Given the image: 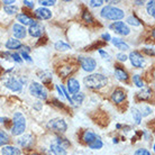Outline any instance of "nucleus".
<instances>
[{
  "label": "nucleus",
  "instance_id": "obj_3",
  "mask_svg": "<svg viewBox=\"0 0 155 155\" xmlns=\"http://www.w3.org/2000/svg\"><path fill=\"white\" fill-rule=\"evenodd\" d=\"M101 17H104L108 20H120L125 17V12L123 9L117 7H113V6H106L102 8V10L100 12Z\"/></svg>",
  "mask_w": 155,
  "mask_h": 155
},
{
  "label": "nucleus",
  "instance_id": "obj_4",
  "mask_svg": "<svg viewBox=\"0 0 155 155\" xmlns=\"http://www.w3.org/2000/svg\"><path fill=\"white\" fill-rule=\"evenodd\" d=\"M29 92L33 97L37 99H41V100L47 99V90L44 88V85H42L38 82H31V84L29 85Z\"/></svg>",
  "mask_w": 155,
  "mask_h": 155
},
{
  "label": "nucleus",
  "instance_id": "obj_21",
  "mask_svg": "<svg viewBox=\"0 0 155 155\" xmlns=\"http://www.w3.org/2000/svg\"><path fill=\"white\" fill-rule=\"evenodd\" d=\"M111 42H113V44L116 46V48H118V50H120V51H126L129 48L127 43H125L121 38L114 37V38H111Z\"/></svg>",
  "mask_w": 155,
  "mask_h": 155
},
{
  "label": "nucleus",
  "instance_id": "obj_49",
  "mask_svg": "<svg viewBox=\"0 0 155 155\" xmlns=\"http://www.w3.org/2000/svg\"><path fill=\"white\" fill-rule=\"evenodd\" d=\"M31 155H41V154H36V153H34V154H31Z\"/></svg>",
  "mask_w": 155,
  "mask_h": 155
},
{
  "label": "nucleus",
  "instance_id": "obj_12",
  "mask_svg": "<svg viewBox=\"0 0 155 155\" xmlns=\"http://www.w3.org/2000/svg\"><path fill=\"white\" fill-rule=\"evenodd\" d=\"M12 33H14V36H15L16 38L18 39H23L26 37L27 35V31H26V28L24 27L23 25H20V24H14V26H12Z\"/></svg>",
  "mask_w": 155,
  "mask_h": 155
},
{
  "label": "nucleus",
  "instance_id": "obj_6",
  "mask_svg": "<svg viewBox=\"0 0 155 155\" xmlns=\"http://www.w3.org/2000/svg\"><path fill=\"white\" fill-rule=\"evenodd\" d=\"M79 62H80L82 70H84L85 72H92L97 68L96 60L89 56H79Z\"/></svg>",
  "mask_w": 155,
  "mask_h": 155
},
{
  "label": "nucleus",
  "instance_id": "obj_13",
  "mask_svg": "<svg viewBox=\"0 0 155 155\" xmlns=\"http://www.w3.org/2000/svg\"><path fill=\"white\" fill-rule=\"evenodd\" d=\"M35 16L38 19L47 20L52 18V12L45 7H41V8H37L35 10Z\"/></svg>",
  "mask_w": 155,
  "mask_h": 155
},
{
  "label": "nucleus",
  "instance_id": "obj_38",
  "mask_svg": "<svg viewBox=\"0 0 155 155\" xmlns=\"http://www.w3.org/2000/svg\"><path fill=\"white\" fill-rule=\"evenodd\" d=\"M151 113H152V109L150 108V107H147V106H142V111H140L142 117L147 116V115H150Z\"/></svg>",
  "mask_w": 155,
  "mask_h": 155
},
{
  "label": "nucleus",
  "instance_id": "obj_44",
  "mask_svg": "<svg viewBox=\"0 0 155 155\" xmlns=\"http://www.w3.org/2000/svg\"><path fill=\"white\" fill-rule=\"evenodd\" d=\"M24 5L29 8H34V2H33V1H26V0H25V1H24Z\"/></svg>",
  "mask_w": 155,
  "mask_h": 155
},
{
  "label": "nucleus",
  "instance_id": "obj_39",
  "mask_svg": "<svg viewBox=\"0 0 155 155\" xmlns=\"http://www.w3.org/2000/svg\"><path fill=\"white\" fill-rule=\"evenodd\" d=\"M10 55V56H12V60H14V61H15V62H17V63H21L23 62V58H20V55L18 54V53H12V54H9Z\"/></svg>",
  "mask_w": 155,
  "mask_h": 155
},
{
  "label": "nucleus",
  "instance_id": "obj_2",
  "mask_svg": "<svg viewBox=\"0 0 155 155\" xmlns=\"http://www.w3.org/2000/svg\"><path fill=\"white\" fill-rule=\"evenodd\" d=\"M26 129V118L23 114L17 111L14 114L12 117V134L14 136L21 135Z\"/></svg>",
  "mask_w": 155,
  "mask_h": 155
},
{
  "label": "nucleus",
  "instance_id": "obj_9",
  "mask_svg": "<svg viewBox=\"0 0 155 155\" xmlns=\"http://www.w3.org/2000/svg\"><path fill=\"white\" fill-rule=\"evenodd\" d=\"M128 58L130 60V63H132L133 66L138 68V69L144 66L145 60H144L143 55L140 54L138 51H133V52H130V54L128 55Z\"/></svg>",
  "mask_w": 155,
  "mask_h": 155
},
{
  "label": "nucleus",
  "instance_id": "obj_1",
  "mask_svg": "<svg viewBox=\"0 0 155 155\" xmlns=\"http://www.w3.org/2000/svg\"><path fill=\"white\" fill-rule=\"evenodd\" d=\"M83 82L87 85V88L98 90L104 88L108 83V78L102 73H92L90 75H87L83 79Z\"/></svg>",
  "mask_w": 155,
  "mask_h": 155
},
{
  "label": "nucleus",
  "instance_id": "obj_34",
  "mask_svg": "<svg viewBox=\"0 0 155 155\" xmlns=\"http://www.w3.org/2000/svg\"><path fill=\"white\" fill-rule=\"evenodd\" d=\"M82 19L84 20V21H87V23H92L93 21V17L92 15L90 14L89 12H83V15H82Z\"/></svg>",
  "mask_w": 155,
  "mask_h": 155
},
{
  "label": "nucleus",
  "instance_id": "obj_14",
  "mask_svg": "<svg viewBox=\"0 0 155 155\" xmlns=\"http://www.w3.org/2000/svg\"><path fill=\"white\" fill-rule=\"evenodd\" d=\"M68 92L72 93V94L80 92V83L75 78H70L68 80Z\"/></svg>",
  "mask_w": 155,
  "mask_h": 155
},
{
  "label": "nucleus",
  "instance_id": "obj_29",
  "mask_svg": "<svg viewBox=\"0 0 155 155\" xmlns=\"http://www.w3.org/2000/svg\"><path fill=\"white\" fill-rule=\"evenodd\" d=\"M55 48L58 51H68V50H70L71 46L69 44L62 42V41H58V42L55 43Z\"/></svg>",
  "mask_w": 155,
  "mask_h": 155
},
{
  "label": "nucleus",
  "instance_id": "obj_32",
  "mask_svg": "<svg viewBox=\"0 0 155 155\" xmlns=\"http://www.w3.org/2000/svg\"><path fill=\"white\" fill-rule=\"evenodd\" d=\"M127 24H129V25H132V26H140V20L136 17V16L132 15L129 16L127 18Z\"/></svg>",
  "mask_w": 155,
  "mask_h": 155
},
{
  "label": "nucleus",
  "instance_id": "obj_30",
  "mask_svg": "<svg viewBox=\"0 0 155 155\" xmlns=\"http://www.w3.org/2000/svg\"><path fill=\"white\" fill-rule=\"evenodd\" d=\"M56 144H58L60 146H62L63 148H66V147H69L71 144L70 142L66 140L65 137H56V142H55Z\"/></svg>",
  "mask_w": 155,
  "mask_h": 155
},
{
  "label": "nucleus",
  "instance_id": "obj_28",
  "mask_svg": "<svg viewBox=\"0 0 155 155\" xmlns=\"http://www.w3.org/2000/svg\"><path fill=\"white\" fill-rule=\"evenodd\" d=\"M9 142V136L5 130L0 129V146H4Z\"/></svg>",
  "mask_w": 155,
  "mask_h": 155
},
{
  "label": "nucleus",
  "instance_id": "obj_35",
  "mask_svg": "<svg viewBox=\"0 0 155 155\" xmlns=\"http://www.w3.org/2000/svg\"><path fill=\"white\" fill-rule=\"evenodd\" d=\"M39 5H42L43 7H48V6H54L55 4H56V1H54V0H39L38 1Z\"/></svg>",
  "mask_w": 155,
  "mask_h": 155
},
{
  "label": "nucleus",
  "instance_id": "obj_46",
  "mask_svg": "<svg viewBox=\"0 0 155 155\" xmlns=\"http://www.w3.org/2000/svg\"><path fill=\"white\" fill-rule=\"evenodd\" d=\"M145 52H146V53H148V54L150 55H154V51H153V48H152V50H148V48H145Z\"/></svg>",
  "mask_w": 155,
  "mask_h": 155
},
{
  "label": "nucleus",
  "instance_id": "obj_31",
  "mask_svg": "<svg viewBox=\"0 0 155 155\" xmlns=\"http://www.w3.org/2000/svg\"><path fill=\"white\" fill-rule=\"evenodd\" d=\"M4 9H5V12L8 14V15H15L18 12V7L14 6V5H12V6H5Z\"/></svg>",
  "mask_w": 155,
  "mask_h": 155
},
{
  "label": "nucleus",
  "instance_id": "obj_7",
  "mask_svg": "<svg viewBox=\"0 0 155 155\" xmlns=\"http://www.w3.org/2000/svg\"><path fill=\"white\" fill-rule=\"evenodd\" d=\"M109 28L114 31L116 34L121 36H127L130 33V29L124 21H114L111 25H109Z\"/></svg>",
  "mask_w": 155,
  "mask_h": 155
},
{
  "label": "nucleus",
  "instance_id": "obj_25",
  "mask_svg": "<svg viewBox=\"0 0 155 155\" xmlns=\"http://www.w3.org/2000/svg\"><path fill=\"white\" fill-rule=\"evenodd\" d=\"M102 146H104V143H102V140L99 137H97V140L89 144V147L91 150H100V148H102Z\"/></svg>",
  "mask_w": 155,
  "mask_h": 155
},
{
  "label": "nucleus",
  "instance_id": "obj_8",
  "mask_svg": "<svg viewBox=\"0 0 155 155\" xmlns=\"http://www.w3.org/2000/svg\"><path fill=\"white\" fill-rule=\"evenodd\" d=\"M5 85H6L9 90L14 91V92H20V91L23 90V83H21V81L14 77L8 78L7 80L5 81Z\"/></svg>",
  "mask_w": 155,
  "mask_h": 155
},
{
  "label": "nucleus",
  "instance_id": "obj_10",
  "mask_svg": "<svg viewBox=\"0 0 155 155\" xmlns=\"http://www.w3.org/2000/svg\"><path fill=\"white\" fill-rule=\"evenodd\" d=\"M17 143L19 146L24 148H31L34 144V137L31 134H25V135L20 136L19 138L17 140Z\"/></svg>",
  "mask_w": 155,
  "mask_h": 155
},
{
  "label": "nucleus",
  "instance_id": "obj_19",
  "mask_svg": "<svg viewBox=\"0 0 155 155\" xmlns=\"http://www.w3.org/2000/svg\"><path fill=\"white\" fill-rule=\"evenodd\" d=\"M82 140H83L84 143H87L88 145H89L90 143H92L93 140H97V135H96L92 130L87 129V130H84V133L82 134Z\"/></svg>",
  "mask_w": 155,
  "mask_h": 155
},
{
  "label": "nucleus",
  "instance_id": "obj_17",
  "mask_svg": "<svg viewBox=\"0 0 155 155\" xmlns=\"http://www.w3.org/2000/svg\"><path fill=\"white\" fill-rule=\"evenodd\" d=\"M17 20L21 25H25V26H31L33 24L35 23V20L33 19L31 17H29L28 15H26V14H18L17 15Z\"/></svg>",
  "mask_w": 155,
  "mask_h": 155
},
{
  "label": "nucleus",
  "instance_id": "obj_5",
  "mask_svg": "<svg viewBox=\"0 0 155 155\" xmlns=\"http://www.w3.org/2000/svg\"><path fill=\"white\" fill-rule=\"evenodd\" d=\"M47 128L51 130L58 133H65L68 129V125H66L65 120L62 118H53L47 123Z\"/></svg>",
  "mask_w": 155,
  "mask_h": 155
},
{
  "label": "nucleus",
  "instance_id": "obj_43",
  "mask_svg": "<svg viewBox=\"0 0 155 155\" xmlns=\"http://www.w3.org/2000/svg\"><path fill=\"white\" fill-rule=\"evenodd\" d=\"M101 38L104 39V41L109 42V41H111V36H110V34H108V33H105V34L101 35Z\"/></svg>",
  "mask_w": 155,
  "mask_h": 155
},
{
  "label": "nucleus",
  "instance_id": "obj_48",
  "mask_svg": "<svg viewBox=\"0 0 155 155\" xmlns=\"http://www.w3.org/2000/svg\"><path fill=\"white\" fill-rule=\"evenodd\" d=\"M135 4H137V5H140V6H142V5H144V2H143V1H135Z\"/></svg>",
  "mask_w": 155,
  "mask_h": 155
},
{
  "label": "nucleus",
  "instance_id": "obj_42",
  "mask_svg": "<svg viewBox=\"0 0 155 155\" xmlns=\"http://www.w3.org/2000/svg\"><path fill=\"white\" fill-rule=\"evenodd\" d=\"M98 53H99V54H100L104 58H106V60H109V58H109L108 53H107V52H105L104 50H99V51H98Z\"/></svg>",
  "mask_w": 155,
  "mask_h": 155
},
{
  "label": "nucleus",
  "instance_id": "obj_36",
  "mask_svg": "<svg viewBox=\"0 0 155 155\" xmlns=\"http://www.w3.org/2000/svg\"><path fill=\"white\" fill-rule=\"evenodd\" d=\"M105 4V1H102V0H91V1H89V6L90 7H100V6H102V5Z\"/></svg>",
  "mask_w": 155,
  "mask_h": 155
},
{
  "label": "nucleus",
  "instance_id": "obj_41",
  "mask_svg": "<svg viewBox=\"0 0 155 155\" xmlns=\"http://www.w3.org/2000/svg\"><path fill=\"white\" fill-rule=\"evenodd\" d=\"M20 55H21L24 60H25V61H27L28 63H31V62H33V58H31V56H29V54H28L27 52H25V51H24V52H21V53H20Z\"/></svg>",
  "mask_w": 155,
  "mask_h": 155
},
{
  "label": "nucleus",
  "instance_id": "obj_15",
  "mask_svg": "<svg viewBox=\"0 0 155 155\" xmlns=\"http://www.w3.org/2000/svg\"><path fill=\"white\" fill-rule=\"evenodd\" d=\"M125 99H126V93L121 89H116L111 94V100L115 104H121Z\"/></svg>",
  "mask_w": 155,
  "mask_h": 155
},
{
  "label": "nucleus",
  "instance_id": "obj_33",
  "mask_svg": "<svg viewBox=\"0 0 155 155\" xmlns=\"http://www.w3.org/2000/svg\"><path fill=\"white\" fill-rule=\"evenodd\" d=\"M147 12H148V15L152 16V17H154L155 16V1H148L147 2Z\"/></svg>",
  "mask_w": 155,
  "mask_h": 155
},
{
  "label": "nucleus",
  "instance_id": "obj_20",
  "mask_svg": "<svg viewBox=\"0 0 155 155\" xmlns=\"http://www.w3.org/2000/svg\"><path fill=\"white\" fill-rule=\"evenodd\" d=\"M50 148H51V152L54 155H68V152H66L65 148H63L62 146H60L56 143L51 144Z\"/></svg>",
  "mask_w": 155,
  "mask_h": 155
},
{
  "label": "nucleus",
  "instance_id": "obj_16",
  "mask_svg": "<svg viewBox=\"0 0 155 155\" xmlns=\"http://www.w3.org/2000/svg\"><path fill=\"white\" fill-rule=\"evenodd\" d=\"M1 155H21V152L18 147L12 146V145H6L1 150Z\"/></svg>",
  "mask_w": 155,
  "mask_h": 155
},
{
  "label": "nucleus",
  "instance_id": "obj_40",
  "mask_svg": "<svg viewBox=\"0 0 155 155\" xmlns=\"http://www.w3.org/2000/svg\"><path fill=\"white\" fill-rule=\"evenodd\" d=\"M116 58L118 61H120V62H126L128 60V56L125 53H118V54L116 55Z\"/></svg>",
  "mask_w": 155,
  "mask_h": 155
},
{
  "label": "nucleus",
  "instance_id": "obj_23",
  "mask_svg": "<svg viewBox=\"0 0 155 155\" xmlns=\"http://www.w3.org/2000/svg\"><path fill=\"white\" fill-rule=\"evenodd\" d=\"M132 116H133V119H134V123L136 125H140L142 123V119H143V117H142V114L138 109L134 108L132 110Z\"/></svg>",
  "mask_w": 155,
  "mask_h": 155
},
{
  "label": "nucleus",
  "instance_id": "obj_24",
  "mask_svg": "<svg viewBox=\"0 0 155 155\" xmlns=\"http://www.w3.org/2000/svg\"><path fill=\"white\" fill-rule=\"evenodd\" d=\"M71 99H72V104L80 105V104H82L83 100H84V94L82 92H78V93H75V94H73V96L71 97Z\"/></svg>",
  "mask_w": 155,
  "mask_h": 155
},
{
  "label": "nucleus",
  "instance_id": "obj_47",
  "mask_svg": "<svg viewBox=\"0 0 155 155\" xmlns=\"http://www.w3.org/2000/svg\"><path fill=\"white\" fill-rule=\"evenodd\" d=\"M7 121V118H5V117H0V124H4Z\"/></svg>",
  "mask_w": 155,
  "mask_h": 155
},
{
  "label": "nucleus",
  "instance_id": "obj_22",
  "mask_svg": "<svg viewBox=\"0 0 155 155\" xmlns=\"http://www.w3.org/2000/svg\"><path fill=\"white\" fill-rule=\"evenodd\" d=\"M115 77L119 81H127L128 80V73L121 68H115Z\"/></svg>",
  "mask_w": 155,
  "mask_h": 155
},
{
  "label": "nucleus",
  "instance_id": "obj_11",
  "mask_svg": "<svg viewBox=\"0 0 155 155\" xmlns=\"http://www.w3.org/2000/svg\"><path fill=\"white\" fill-rule=\"evenodd\" d=\"M28 33L33 37H41L44 34V26L38 21H35L31 26H29Z\"/></svg>",
  "mask_w": 155,
  "mask_h": 155
},
{
  "label": "nucleus",
  "instance_id": "obj_18",
  "mask_svg": "<svg viewBox=\"0 0 155 155\" xmlns=\"http://www.w3.org/2000/svg\"><path fill=\"white\" fill-rule=\"evenodd\" d=\"M23 47V44L20 43V41L16 38H10L8 39L7 43H6V48L10 51H14V50H19Z\"/></svg>",
  "mask_w": 155,
  "mask_h": 155
},
{
  "label": "nucleus",
  "instance_id": "obj_37",
  "mask_svg": "<svg viewBox=\"0 0 155 155\" xmlns=\"http://www.w3.org/2000/svg\"><path fill=\"white\" fill-rule=\"evenodd\" d=\"M134 155H152L151 152L146 150V148H138V150H136Z\"/></svg>",
  "mask_w": 155,
  "mask_h": 155
},
{
  "label": "nucleus",
  "instance_id": "obj_27",
  "mask_svg": "<svg viewBox=\"0 0 155 155\" xmlns=\"http://www.w3.org/2000/svg\"><path fill=\"white\" fill-rule=\"evenodd\" d=\"M151 89H143V91H140L138 94H137V98L140 99V100H146L148 98L151 97Z\"/></svg>",
  "mask_w": 155,
  "mask_h": 155
},
{
  "label": "nucleus",
  "instance_id": "obj_26",
  "mask_svg": "<svg viewBox=\"0 0 155 155\" xmlns=\"http://www.w3.org/2000/svg\"><path fill=\"white\" fill-rule=\"evenodd\" d=\"M133 82H134V84L136 85V87H138V88H144V81L143 79H142V77H140V74H134L133 75Z\"/></svg>",
  "mask_w": 155,
  "mask_h": 155
},
{
  "label": "nucleus",
  "instance_id": "obj_45",
  "mask_svg": "<svg viewBox=\"0 0 155 155\" xmlns=\"http://www.w3.org/2000/svg\"><path fill=\"white\" fill-rule=\"evenodd\" d=\"M4 4H5V6H12V4H15V1H14V0H9V1L5 0Z\"/></svg>",
  "mask_w": 155,
  "mask_h": 155
}]
</instances>
